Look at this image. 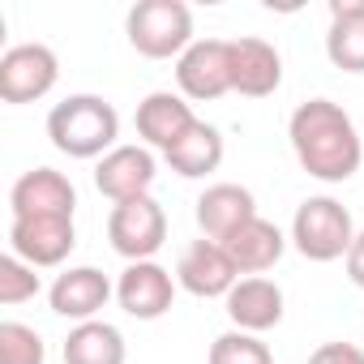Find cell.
<instances>
[{
    "mask_svg": "<svg viewBox=\"0 0 364 364\" xmlns=\"http://www.w3.org/2000/svg\"><path fill=\"white\" fill-rule=\"evenodd\" d=\"M287 137L291 150L300 159V167L313 180H326V185H343L360 171L364 159V141L355 133V120L334 103V99H309L291 112L287 120Z\"/></svg>",
    "mask_w": 364,
    "mask_h": 364,
    "instance_id": "cell-1",
    "label": "cell"
},
{
    "mask_svg": "<svg viewBox=\"0 0 364 364\" xmlns=\"http://www.w3.org/2000/svg\"><path fill=\"white\" fill-rule=\"evenodd\" d=\"M48 137L69 159H103L116 150L120 116L103 95H69L48 112Z\"/></svg>",
    "mask_w": 364,
    "mask_h": 364,
    "instance_id": "cell-2",
    "label": "cell"
},
{
    "mask_svg": "<svg viewBox=\"0 0 364 364\" xmlns=\"http://www.w3.org/2000/svg\"><path fill=\"white\" fill-rule=\"evenodd\" d=\"M124 35L133 52L146 60H180L198 39H193V14L185 0H141L124 18Z\"/></svg>",
    "mask_w": 364,
    "mask_h": 364,
    "instance_id": "cell-3",
    "label": "cell"
},
{
    "mask_svg": "<svg viewBox=\"0 0 364 364\" xmlns=\"http://www.w3.org/2000/svg\"><path fill=\"white\" fill-rule=\"evenodd\" d=\"M355 240V223H351V210L334 198H309L300 202L296 219H291V245L300 249V257L309 262H338L347 257Z\"/></svg>",
    "mask_w": 364,
    "mask_h": 364,
    "instance_id": "cell-4",
    "label": "cell"
},
{
    "mask_svg": "<svg viewBox=\"0 0 364 364\" xmlns=\"http://www.w3.org/2000/svg\"><path fill=\"white\" fill-rule=\"evenodd\" d=\"M107 240L124 262H154V253L167 240V215L154 198H133L112 206L107 215Z\"/></svg>",
    "mask_w": 364,
    "mask_h": 364,
    "instance_id": "cell-5",
    "label": "cell"
},
{
    "mask_svg": "<svg viewBox=\"0 0 364 364\" xmlns=\"http://www.w3.org/2000/svg\"><path fill=\"white\" fill-rule=\"evenodd\" d=\"M60 77V60L48 43H18L0 56V99L5 103H35L52 95Z\"/></svg>",
    "mask_w": 364,
    "mask_h": 364,
    "instance_id": "cell-6",
    "label": "cell"
},
{
    "mask_svg": "<svg viewBox=\"0 0 364 364\" xmlns=\"http://www.w3.org/2000/svg\"><path fill=\"white\" fill-rule=\"evenodd\" d=\"M176 86L193 103H215L232 90V39H198L176 60Z\"/></svg>",
    "mask_w": 364,
    "mask_h": 364,
    "instance_id": "cell-7",
    "label": "cell"
},
{
    "mask_svg": "<svg viewBox=\"0 0 364 364\" xmlns=\"http://www.w3.org/2000/svg\"><path fill=\"white\" fill-rule=\"evenodd\" d=\"M73 245H77V232L69 215H31L9 223V253H18L35 270L60 266L73 253Z\"/></svg>",
    "mask_w": 364,
    "mask_h": 364,
    "instance_id": "cell-8",
    "label": "cell"
},
{
    "mask_svg": "<svg viewBox=\"0 0 364 364\" xmlns=\"http://www.w3.org/2000/svg\"><path fill=\"white\" fill-rule=\"evenodd\" d=\"M176 283L185 287L189 296H198V300H228V291L240 283V270H236V262H232V253L219 245V240H193V245H185V253H180V262H176Z\"/></svg>",
    "mask_w": 364,
    "mask_h": 364,
    "instance_id": "cell-9",
    "label": "cell"
},
{
    "mask_svg": "<svg viewBox=\"0 0 364 364\" xmlns=\"http://www.w3.org/2000/svg\"><path fill=\"white\" fill-rule=\"evenodd\" d=\"M154 176H159V163H154L150 146H116L95 167V189L120 206L133 198H150Z\"/></svg>",
    "mask_w": 364,
    "mask_h": 364,
    "instance_id": "cell-10",
    "label": "cell"
},
{
    "mask_svg": "<svg viewBox=\"0 0 364 364\" xmlns=\"http://www.w3.org/2000/svg\"><path fill=\"white\" fill-rule=\"evenodd\" d=\"M9 210L14 219H31V215H69L77 210V189L73 180L56 167H31L14 180L9 189Z\"/></svg>",
    "mask_w": 364,
    "mask_h": 364,
    "instance_id": "cell-11",
    "label": "cell"
},
{
    "mask_svg": "<svg viewBox=\"0 0 364 364\" xmlns=\"http://www.w3.org/2000/svg\"><path fill=\"white\" fill-rule=\"evenodd\" d=\"M116 296V287L107 283V274L99 266H69L65 274H56V283L48 287V300H52V313L56 317H69V321H95L107 300Z\"/></svg>",
    "mask_w": 364,
    "mask_h": 364,
    "instance_id": "cell-12",
    "label": "cell"
},
{
    "mask_svg": "<svg viewBox=\"0 0 364 364\" xmlns=\"http://www.w3.org/2000/svg\"><path fill=\"white\" fill-rule=\"evenodd\" d=\"M116 300L137 321H159L176 300V279L159 262H129L116 279Z\"/></svg>",
    "mask_w": 364,
    "mask_h": 364,
    "instance_id": "cell-13",
    "label": "cell"
},
{
    "mask_svg": "<svg viewBox=\"0 0 364 364\" xmlns=\"http://www.w3.org/2000/svg\"><path fill=\"white\" fill-rule=\"evenodd\" d=\"M283 86V56L257 35L232 39V90L245 99H266Z\"/></svg>",
    "mask_w": 364,
    "mask_h": 364,
    "instance_id": "cell-14",
    "label": "cell"
},
{
    "mask_svg": "<svg viewBox=\"0 0 364 364\" xmlns=\"http://www.w3.org/2000/svg\"><path fill=\"white\" fill-rule=\"evenodd\" d=\"M133 120H137V137H141L146 146L163 150V154L198 124V116H193V107L185 103V95H171V90L146 95V99L137 103V116H133Z\"/></svg>",
    "mask_w": 364,
    "mask_h": 364,
    "instance_id": "cell-15",
    "label": "cell"
},
{
    "mask_svg": "<svg viewBox=\"0 0 364 364\" xmlns=\"http://www.w3.org/2000/svg\"><path fill=\"white\" fill-rule=\"evenodd\" d=\"M249 219H257V202L245 185H232V180H223V185H210L202 198H198V228L206 240H232Z\"/></svg>",
    "mask_w": 364,
    "mask_h": 364,
    "instance_id": "cell-16",
    "label": "cell"
},
{
    "mask_svg": "<svg viewBox=\"0 0 364 364\" xmlns=\"http://www.w3.org/2000/svg\"><path fill=\"white\" fill-rule=\"evenodd\" d=\"M228 317L236 330H249V334H262V330H274L283 321V287L274 279H262V274H249L240 279L232 291H228Z\"/></svg>",
    "mask_w": 364,
    "mask_h": 364,
    "instance_id": "cell-17",
    "label": "cell"
},
{
    "mask_svg": "<svg viewBox=\"0 0 364 364\" xmlns=\"http://www.w3.org/2000/svg\"><path fill=\"white\" fill-rule=\"evenodd\" d=\"M326 56L343 73H364V0H334Z\"/></svg>",
    "mask_w": 364,
    "mask_h": 364,
    "instance_id": "cell-18",
    "label": "cell"
},
{
    "mask_svg": "<svg viewBox=\"0 0 364 364\" xmlns=\"http://www.w3.org/2000/svg\"><path fill=\"white\" fill-rule=\"evenodd\" d=\"M223 249L232 253V262H236V270L240 274H262V270H270V266H279V257H283V249H287V236L270 223V219H249L232 240H223Z\"/></svg>",
    "mask_w": 364,
    "mask_h": 364,
    "instance_id": "cell-19",
    "label": "cell"
},
{
    "mask_svg": "<svg viewBox=\"0 0 364 364\" xmlns=\"http://www.w3.org/2000/svg\"><path fill=\"white\" fill-rule=\"evenodd\" d=\"M163 159H167V167H171L176 176H185V180H202V176L219 171V163H223V133H219L215 124L198 120V124H193L185 137H180Z\"/></svg>",
    "mask_w": 364,
    "mask_h": 364,
    "instance_id": "cell-20",
    "label": "cell"
},
{
    "mask_svg": "<svg viewBox=\"0 0 364 364\" xmlns=\"http://www.w3.org/2000/svg\"><path fill=\"white\" fill-rule=\"evenodd\" d=\"M124 334L112 321H82L65 338V364H124Z\"/></svg>",
    "mask_w": 364,
    "mask_h": 364,
    "instance_id": "cell-21",
    "label": "cell"
},
{
    "mask_svg": "<svg viewBox=\"0 0 364 364\" xmlns=\"http://www.w3.org/2000/svg\"><path fill=\"white\" fill-rule=\"evenodd\" d=\"M0 364H48L39 330L22 321H0Z\"/></svg>",
    "mask_w": 364,
    "mask_h": 364,
    "instance_id": "cell-22",
    "label": "cell"
},
{
    "mask_svg": "<svg viewBox=\"0 0 364 364\" xmlns=\"http://www.w3.org/2000/svg\"><path fill=\"white\" fill-rule=\"evenodd\" d=\"M210 364H274L270 347L249 330H228L210 343Z\"/></svg>",
    "mask_w": 364,
    "mask_h": 364,
    "instance_id": "cell-23",
    "label": "cell"
},
{
    "mask_svg": "<svg viewBox=\"0 0 364 364\" xmlns=\"http://www.w3.org/2000/svg\"><path fill=\"white\" fill-rule=\"evenodd\" d=\"M39 296V274L18 253L0 257V304H26Z\"/></svg>",
    "mask_w": 364,
    "mask_h": 364,
    "instance_id": "cell-24",
    "label": "cell"
},
{
    "mask_svg": "<svg viewBox=\"0 0 364 364\" xmlns=\"http://www.w3.org/2000/svg\"><path fill=\"white\" fill-rule=\"evenodd\" d=\"M309 364H364V351L355 343H321L309 355Z\"/></svg>",
    "mask_w": 364,
    "mask_h": 364,
    "instance_id": "cell-25",
    "label": "cell"
},
{
    "mask_svg": "<svg viewBox=\"0 0 364 364\" xmlns=\"http://www.w3.org/2000/svg\"><path fill=\"white\" fill-rule=\"evenodd\" d=\"M343 266H347V279L364 291V232H355V240H351V249H347Z\"/></svg>",
    "mask_w": 364,
    "mask_h": 364,
    "instance_id": "cell-26",
    "label": "cell"
}]
</instances>
